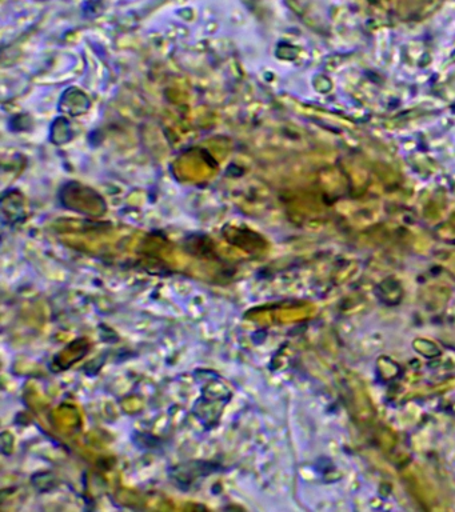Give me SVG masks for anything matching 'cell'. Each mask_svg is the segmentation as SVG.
Returning a JSON list of instances; mask_svg holds the SVG:
<instances>
[{"mask_svg":"<svg viewBox=\"0 0 455 512\" xmlns=\"http://www.w3.org/2000/svg\"><path fill=\"white\" fill-rule=\"evenodd\" d=\"M222 468L221 464L218 463L194 460V462H187L174 467L170 471V479L175 487L187 492L194 488L195 483H198L199 479L221 471Z\"/></svg>","mask_w":455,"mask_h":512,"instance_id":"obj_1","label":"cell"}]
</instances>
